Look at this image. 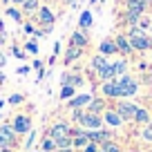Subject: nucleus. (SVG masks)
<instances>
[{
  "instance_id": "21",
  "label": "nucleus",
  "mask_w": 152,
  "mask_h": 152,
  "mask_svg": "<svg viewBox=\"0 0 152 152\" xmlns=\"http://www.w3.org/2000/svg\"><path fill=\"white\" fill-rule=\"evenodd\" d=\"M81 54H83V49H78V47H69V49H67V54H65V65H72L76 58H81Z\"/></svg>"
},
{
  "instance_id": "8",
  "label": "nucleus",
  "mask_w": 152,
  "mask_h": 152,
  "mask_svg": "<svg viewBox=\"0 0 152 152\" xmlns=\"http://www.w3.org/2000/svg\"><path fill=\"white\" fill-rule=\"evenodd\" d=\"M103 94L107 96V99H123V90H121V85H119L116 78L103 83Z\"/></svg>"
},
{
  "instance_id": "19",
  "label": "nucleus",
  "mask_w": 152,
  "mask_h": 152,
  "mask_svg": "<svg viewBox=\"0 0 152 152\" xmlns=\"http://www.w3.org/2000/svg\"><path fill=\"white\" fill-rule=\"evenodd\" d=\"M72 47H78V49H83V47H87V38H85V34L83 31H74L72 34Z\"/></svg>"
},
{
  "instance_id": "37",
  "label": "nucleus",
  "mask_w": 152,
  "mask_h": 152,
  "mask_svg": "<svg viewBox=\"0 0 152 152\" xmlns=\"http://www.w3.org/2000/svg\"><path fill=\"white\" fill-rule=\"evenodd\" d=\"M83 114H85V110H74V121H78V123H81Z\"/></svg>"
},
{
  "instance_id": "36",
  "label": "nucleus",
  "mask_w": 152,
  "mask_h": 152,
  "mask_svg": "<svg viewBox=\"0 0 152 152\" xmlns=\"http://www.w3.org/2000/svg\"><path fill=\"white\" fill-rule=\"evenodd\" d=\"M34 141H36V132H34V130H31V132H29V137H27V141H25V145L29 148V145H31Z\"/></svg>"
},
{
  "instance_id": "23",
  "label": "nucleus",
  "mask_w": 152,
  "mask_h": 152,
  "mask_svg": "<svg viewBox=\"0 0 152 152\" xmlns=\"http://www.w3.org/2000/svg\"><path fill=\"white\" fill-rule=\"evenodd\" d=\"M92 23H94V20H92V11H83L81 18H78V27L81 29H90Z\"/></svg>"
},
{
  "instance_id": "10",
  "label": "nucleus",
  "mask_w": 152,
  "mask_h": 152,
  "mask_svg": "<svg viewBox=\"0 0 152 152\" xmlns=\"http://www.w3.org/2000/svg\"><path fill=\"white\" fill-rule=\"evenodd\" d=\"M72 148H76V150H83V148L90 145V139H87V132L85 130H72Z\"/></svg>"
},
{
  "instance_id": "34",
  "label": "nucleus",
  "mask_w": 152,
  "mask_h": 152,
  "mask_svg": "<svg viewBox=\"0 0 152 152\" xmlns=\"http://www.w3.org/2000/svg\"><path fill=\"white\" fill-rule=\"evenodd\" d=\"M25 49H27L29 54H38V45L36 43H27V45H25Z\"/></svg>"
},
{
  "instance_id": "29",
  "label": "nucleus",
  "mask_w": 152,
  "mask_h": 152,
  "mask_svg": "<svg viewBox=\"0 0 152 152\" xmlns=\"http://www.w3.org/2000/svg\"><path fill=\"white\" fill-rule=\"evenodd\" d=\"M114 65H116V76H125V72H128V63H125V61H116Z\"/></svg>"
},
{
  "instance_id": "5",
  "label": "nucleus",
  "mask_w": 152,
  "mask_h": 152,
  "mask_svg": "<svg viewBox=\"0 0 152 152\" xmlns=\"http://www.w3.org/2000/svg\"><path fill=\"white\" fill-rule=\"evenodd\" d=\"M81 125L85 130H101V128H103V116L85 110V114H83V119H81Z\"/></svg>"
},
{
  "instance_id": "14",
  "label": "nucleus",
  "mask_w": 152,
  "mask_h": 152,
  "mask_svg": "<svg viewBox=\"0 0 152 152\" xmlns=\"http://www.w3.org/2000/svg\"><path fill=\"white\" fill-rule=\"evenodd\" d=\"M114 43H116V49H119L121 54H132V45H130V40H128V36H116L114 38Z\"/></svg>"
},
{
  "instance_id": "12",
  "label": "nucleus",
  "mask_w": 152,
  "mask_h": 152,
  "mask_svg": "<svg viewBox=\"0 0 152 152\" xmlns=\"http://www.w3.org/2000/svg\"><path fill=\"white\" fill-rule=\"evenodd\" d=\"M61 85L78 87V85H83V76L81 74H74V72H65V74L61 76Z\"/></svg>"
},
{
  "instance_id": "45",
  "label": "nucleus",
  "mask_w": 152,
  "mask_h": 152,
  "mask_svg": "<svg viewBox=\"0 0 152 152\" xmlns=\"http://www.w3.org/2000/svg\"><path fill=\"white\" fill-rule=\"evenodd\" d=\"M2 2H11V0H2Z\"/></svg>"
},
{
  "instance_id": "3",
  "label": "nucleus",
  "mask_w": 152,
  "mask_h": 152,
  "mask_svg": "<svg viewBox=\"0 0 152 152\" xmlns=\"http://www.w3.org/2000/svg\"><path fill=\"white\" fill-rule=\"evenodd\" d=\"M114 110L119 112V116L123 119V123H125V121H134V114H137L139 105H134L132 101H121V103L116 105Z\"/></svg>"
},
{
  "instance_id": "7",
  "label": "nucleus",
  "mask_w": 152,
  "mask_h": 152,
  "mask_svg": "<svg viewBox=\"0 0 152 152\" xmlns=\"http://www.w3.org/2000/svg\"><path fill=\"white\" fill-rule=\"evenodd\" d=\"M69 134H72V128H69V125L65 123V121H58V123H54L52 128H49L47 137H49V139H54V141H56V139H63V137H69Z\"/></svg>"
},
{
  "instance_id": "31",
  "label": "nucleus",
  "mask_w": 152,
  "mask_h": 152,
  "mask_svg": "<svg viewBox=\"0 0 152 152\" xmlns=\"http://www.w3.org/2000/svg\"><path fill=\"white\" fill-rule=\"evenodd\" d=\"M23 101H25L23 94H11V96H9V105H20Z\"/></svg>"
},
{
  "instance_id": "24",
  "label": "nucleus",
  "mask_w": 152,
  "mask_h": 152,
  "mask_svg": "<svg viewBox=\"0 0 152 152\" xmlns=\"http://www.w3.org/2000/svg\"><path fill=\"white\" fill-rule=\"evenodd\" d=\"M76 96V87H69V85H63L61 94H58V99L61 101H67V99H74Z\"/></svg>"
},
{
  "instance_id": "43",
  "label": "nucleus",
  "mask_w": 152,
  "mask_h": 152,
  "mask_svg": "<svg viewBox=\"0 0 152 152\" xmlns=\"http://www.w3.org/2000/svg\"><path fill=\"white\" fill-rule=\"evenodd\" d=\"M150 47H152V36H150Z\"/></svg>"
},
{
  "instance_id": "26",
  "label": "nucleus",
  "mask_w": 152,
  "mask_h": 152,
  "mask_svg": "<svg viewBox=\"0 0 152 152\" xmlns=\"http://www.w3.org/2000/svg\"><path fill=\"white\" fill-rule=\"evenodd\" d=\"M40 150L45 152H56V143H54V139H43V143H40Z\"/></svg>"
},
{
  "instance_id": "38",
  "label": "nucleus",
  "mask_w": 152,
  "mask_h": 152,
  "mask_svg": "<svg viewBox=\"0 0 152 152\" xmlns=\"http://www.w3.org/2000/svg\"><path fill=\"white\" fill-rule=\"evenodd\" d=\"M14 56H16V58H25V52H20L18 47H14Z\"/></svg>"
},
{
  "instance_id": "15",
  "label": "nucleus",
  "mask_w": 152,
  "mask_h": 152,
  "mask_svg": "<svg viewBox=\"0 0 152 152\" xmlns=\"http://www.w3.org/2000/svg\"><path fill=\"white\" fill-rule=\"evenodd\" d=\"M99 78L101 81H112V78H116V65H114V63H107V65L99 72Z\"/></svg>"
},
{
  "instance_id": "49",
  "label": "nucleus",
  "mask_w": 152,
  "mask_h": 152,
  "mask_svg": "<svg viewBox=\"0 0 152 152\" xmlns=\"http://www.w3.org/2000/svg\"><path fill=\"white\" fill-rule=\"evenodd\" d=\"M0 119H2V116H0Z\"/></svg>"
},
{
  "instance_id": "47",
  "label": "nucleus",
  "mask_w": 152,
  "mask_h": 152,
  "mask_svg": "<svg viewBox=\"0 0 152 152\" xmlns=\"http://www.w3.org/2000/svg\"><path fill=\"white\" fill-rule=\"evenodd\" d=\"M36 152H45V150H36Z\"/></svg>"
},
{
  "instance_id": "2",
  "label": "nucleus",
  "mask_w": 152,
  "mask_h": 152,
  "mask_svg": "<svg viewBox=\"0 0 152 152\" xmlns=\"http://www.w3.org/2000/svg\"><path fill=\"white\" fill-rule=\"evenodd\" d=\"M9 125H11V130L16 132V137H20V134H29V132H31V116H29V114H16Z\"/></svg>"
},
{
  "instance_id": "17",
  "label": "nucleus",
  "mask_w": 152,
  "mask_h": 152,
  "mask_svg": "<svg viewBox=\"0 0 152 152\" xmlns=\"http://www.w3.org/2000/svg\"><path fill=\"white\" fill-rule=\"evenodd\" d=\"M143 11H145V2L143 0H128V14L143 16Z\"/></svg>"
},
{
  "instance_id": "35",
  "label": "nucleus",
  "mask_w": 152,
  "mask_h": 152,
  "mask_svg": "<svg viewBox=\"0 0 152 152\" xmlns=\"http://www.w3.org/2000/svg\"><path fill=\"white\" fill-rule=\"evenodd\" d=\"M101 148H99V143H90L87 148H83V152H99Z\"/></svg>"
},
{
  "instance_id": "30",
  "label": "nucleus",
  "mask_w": 152,
  "mask_h": 152,
  "mask_svg": "<svg viewBox=\"0 0 152 152\" xmlns=\"http://www.w3.org/2000/svg\"><path fill=\"white\" fill-rule=\"evenodd\" d=\"M141 139H143V141H148V143H152V128H150V125H143Z\"/></svg>"
},
{
  "instance_id": "41",
  "label": "nucleus",
  "mask_w": 152,
  "mask_h": 152,
  "mask_svg": "<svg viewBox=\"0 0 152 152\" xmlns=\"http://www.w3.org/2000/svg\"><path fill=\"white\" fill-rule=\"evenodd\" d=\"M11 2H14V5H23L25 0H11Z\"/></svg>"
},
{
  "instance_id": "32",
  "label": "nucleus",
  "mask_w": 152,
  "mask_h": 152,
  "mask_svg": "<svg viewBox=\"0 0 152 152\" xmlns=\"http://www.w3.org/2000/svg\"><path fill=\"white\" fill-rule=\"evenodd\" d=\"M7 16H11L16 23H20V20H23V16H20V11H18V9H7Z\"/></svg>"
},
{
  "instance_id": "27",
  "label": "nucleus",
  "mask_w": 152,
  "mask_h": 152,
  "mask_svg": "<svg viewBox=\"0 0 152 152\" xmlns=\"http://www.w3.org/2000/svg\"><path fill=\"white\" fill-rule=\"evenodd\" d=\"M56 150H65V148H72V137H63V139H56Z\"/></svg>"
},
{
  "instance_id": "4",
  "label": "nucleus",
  "mask_w": 152,
  "mask_h": 152,
  "mask_svg": "<svg viewBox=\"0 0 152 152\" xmlns=\"http://www.w3.org/2000/svg\"><path fill=\"white\" fill-rule=\"evenodd\" d=\"M119 81V85H121V90H123V99H130V96H134L139 92V83L134 81L132 76H121V78H116Z\"/></svg>"
},
{
  "instance_id": "40",
  "label": "nucleus",
  "mask_w": 152,
  "mask_h": 152,
  "mask_svg": "<svg viewBox=\"0 0 152 152\" xmlns=\"http://www.w3.org/2000/svg\"><path fill=\"white\" fill-rule=\"evenodd\" d=\"M56 152H74V148H65V150H56Z\"/></svg>"
},
{
  "instance_id": "11",
  "label": "nucleus",
  "mask_w": 152,
  "mask_h": 152,
  "mask_svg": "<svg viewBox=\"0 0 152 152\" xmlns=\"http://www.w3.org/2000/svg\"><path fill=\"white\" fill-rule=\"evenodd\" d=\"M38 20L45 25V34L52 29V25H54V14H52V9L49 7H40L38 9Z\"/></svg>"
},
{
  "instance_id": "1",
  "label": "nucleus",
  "mask_w": 152,
  "mask_h": 152,
  "mask_svg": "<svg viewBox=\"0 0 152 152\" xmlns=\"http://www.w3.org/2000/svg\"><path fill=\"white\" fill-rule=\"evenodd\" d=\"M128 40H130V45H132V49H139V52H148V49H150V36L139 27L130 29Z\"/></svg>"
},
{
  "instance_id": "6",
  "label": "nucleus",
  "mask_w": 152,
  "mask_h": 152,
  "mask_svg": "<svg viewBox=\"0 0 152 152\" xmlns=\"http://www.w3.org/2000/svg\"><path fill=\"white\" fill-rule=\"evenodd\" d=\"M16 141H18V139H16V132L14 130H11V125H0V148H14L16 145Z\"/></svg>"
},
{
  "instance_id": "22",
  "label": "nucleus",
  "mask_w": 152,
  "mask_h": 152,
  "mask_svg": "<svg viewBox=\"0 0 152 152\" xmlns=\"http://www.w3.org/2000/svg\"><path fill=\"white\" fill-rule=\"evenodd\" d=\"M90 65H92V69H94L96 74H99V72L103 69L105 65H107V61H105V56H103V54H99V56H94V58H92V63H90Z\"/></svg>"
},
{
  "instance_id": "13",
  "label": "nucleus",
  "mask_w": 152,
  "mask_h": 152,
  "mask_svg": "<svg viewBox=\"0 0 152 152\" xmlns=\"http://www.w3.org/2000/svg\"><path fill=\"white\" fill-rule=\"evenodd\" d=\"M90 101H92V96H90V94L74 96V99L69 101V107H72V110H83V107H87V105H90Z\"/></svg>"
},
{
  "instance_id": "28",
  "label": "nucleus",
  "mask_w": 152,
  "mask_h": 152,
  "mask_svg": "<svg viewBox=\"0 0 152 152\" xmlns=\"http://www.w3.org/2000/svg\"><path fill=\"white\" fill-rule=\"evenodd\" d=\"M23 9L27 11V14H29V11H36L38 9V0H25V2H23Z\"/></svg>"
},
{
  "instance_id": "42",
  "label": "nucleus",
  "mask_w": 152,
  "mask_h": 152,
  "mask_svg": "<svg viewBox=\"0 0 152 152\" xmlns=\"http://www.w3.org/2000/svg\"><path fill=\"white\" fill-rule=\"evenodd\" d=\"M0 152H14V150H9V148H0Z\"/></svg>"
},
{
  "instance_id": "33",
  "label": "nucleus",
  "mask_w": 152,
  "mask_h": 152,
  "mask_svg": "<svg viewBox=\"0 0 152 152\" xmlns=\"http://www.w3.org/2000/svg\"><path fill=\"white\" fill-rule=\"evenodd\" d=\"M34 69L38 72V83H40V78H43V63H40V61H34Z\"/></svg>"
},
{
  "instance_id": "46",
  "label": "nucleus",
  "mask_w": 152,
  "mask_h": 152,
  "mask_svg": "<svg viewBox=\"0 0 152 152\" xmlns=\"http://www.w3.org/2000/svg\"><path fill=\"white\" fill-rule=\"evenodd\" d=\"M143 2H152V0H143Z\"/></svg>"
},
{
  "instance_id": "39",
  "label": "nucleus",
  "mask_w": 152,
  "mask_h": 152,
  "mask_svg": "<svg viewBox=\"0 0 152 152\" xmlns=\"http://www.w3.org/2000/svg\"><path fill=\"white\" fill-rule=\"evenodd\" d=\"M5 63H7V56L2 52H0V69H2V67H5Z\"/></svg>"
},
{
  "instance_id": "9",
  "label": "nucleus",
  "mask_w": 152,
  "mask_h": 152,
  "mask_svg": "<svg viewBox=\"0 0 152 152\" xmlns=\"http://www.w3.org/2000/svg\"><path fill=\"white\" fill-rule=\"evenodd\" d=\"M101 116H103V123H105V125H110L112 130H114V128H121V125H123V119H121L119 112H116V110H112V107H107L103 114H101Z\"/></svg>"
},
{
  "instance_id": "16",
  "label": "nucleus",
  "mask_w": 152,
  "mask_h": 152,
  "mask_svg": "<svg viewBox=\"0 0 152 152\" xmlns=\"http://www.w3.org/2000/svg\"><path fill=\"white\" fill-rule=\"evenodd\" d=\"M150 121H152V114L148 112L145 107H139L137 114H134V123H139V125H150Z\"/></svg>"
},
{
  "instance_id": "20",
  "label": "nucleus",
  "mask_w": 152,
  "mask_h": 152,
  "mask_svg": "<svg viewBox=\"0 0 152 152\" xmlns=\"http://www.w3.org/2000/svg\"><path fill=\"white\" fill-rule=\"evenodd\" d=\"M105 110H107V105H105V101H101V99H92L90 105H87V112H94V114H103Z\"/></svg>"
},
{
  "instance_id": "18",
  "label": "nucleus",
  "mask_w": 152,
  "mask_h": 152,
  "mask_svg": "<svg viewBox=\"0 0 152 152\" xmlns=\"http://www.w3.org/2000/svg\"><path fill=\"white\" fill-rule=\"evenodd\" d=\"M99 49H101L103 56H110V54H116V52H119V49H116V43H114L112 38H105L103 43L99 45Z\"/></svg>"
},
{
  "instance_id": "25",
  "label": "nucleus",
  "mask_w": 152,
  "mask_h": 152,
  "mask_svg": "<svg viewBox=\"0 0 152 152\" xmlns=\"http://www.w3.org/2000/svg\"><path fill=\"white\" fill-rule=\"evenodd\" d=\"M101 152H121V148H119V143H114V141H105V143H101Z\"/></svg>"
},
{
  "instance_id": "48",
  "label": "nucleus",
  "mask_w": 152,
  "mask_h": 152,
  "mask_svg": "<svg viewBox=\"0 0 152 152\" xmlns=\"http://www.w3.org/2000/svg\"><path fill=\"white\" fill-rule=\"evenodd\" d=\"M150 128H152V121H150Z\"/></svg>"
},
{
  "instance_id": "44",
  "label": "nucleus",
  "mask_w": 152,
  "mask_h": 152,
  "mask_svg": "<svg viewBox=\"0 0 152 152\" xmlns=\"http://www.w3.org/2000/svg\"><path fill=\"white\" fill-rule=\"evenodd\" d=\"M67 2H72V5H74V0H67Z\"/></svg>"
}]
</instances>
